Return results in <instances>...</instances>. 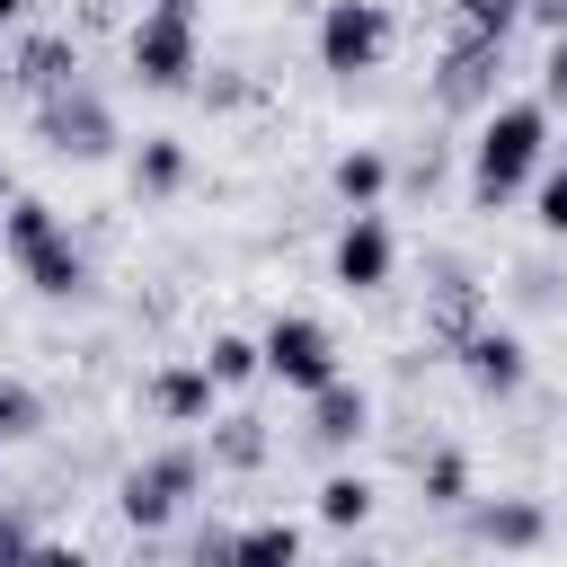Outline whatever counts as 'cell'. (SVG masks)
<instances>
[{"mask_svg":"<svg viewBox=\"0 0 567 567\" xmlns=\"http://www.w3.org/2000/svg\"><path fill=\"white\" fill-rule=\"evenodd\" d=\"M540 159H549V106H540V97H505V106L478 115L470 195H478V204H505V195L540 186Z\"/></svg>","mask_w":567,"mask_h":567,"instance_id":"1","label":"cell"},{"mask_svg":"<svg viewBox=\"0 0 567 567\" xmlns=\"http://www.w3.org/2000/svg\"><path fill=\"white\" fill-rule=\"evenodd\" d=\"M0 239H9L18 275H27L44 301H80V292H89V257H80V239L62 230V213H53L44 195H18V204L0 213Z\"/></svg>","mask_w":567,"mask_h":567,"instance_id":"2","label":"cell"},{"mask_svg":"<svg viewBox=\"0 0 567 567\" xmlns=\"http://www.w3.org/2000/svg\"><path fill=\"white\" fill-rule=\"evenodd\" d=\"M195 487H204V452H195V443H168V452L133 461V470L115 478V514H124L133 532H168Z\"/></svg>","mask_w":567,"mask_h":567,"instance_id":"3","label":"cell"},{"mask_svg":"<svg viewBox=\"0 0 567 567\" xmlns=\"http://www.w3.org/2000/svg\"><path fill=\"white\" fill-rule=\"evenodd\" d=\"M133 80L142 89H186L204 71V35H195V0H151L133 18Z\"/></svg>","mask_w":567,"mask_h":567,"instance_id":"4","label":"cell"},{"mask_svg":"<svg viewBox=\"0 0 567 567\" xmlns=\"http://www.w3.org/2000/svg\"><path fill=\"white\" fill-rule=\"evenodd\" d=\"M381 53H390V9L381 0H319V71L363 80V71H381Z\"/></svg>","mask_w":567,"mask_h":567,"instance_id":"5","label":"cell"},{"mask_svg":"<svg viewBox=\"0 0 567 567\" xmlns=\"http://www.w3.org/2000/svg\"><path fill=\"white\" fill-rule=\"evenodd\" d=\"M257 346H266V372H275L284 390H301V399H319V390L346 372V363H337V337H328L319 319H301V310H284Z\"/></svg>","mask_w":567,"mask_h":567,"instance_id":"6","label":"cell"},{"mask_svg":"<svg viewBox=\"0 0 567 567\" xmlns=\"http://www.w3.org/2000/svg\"><path fill=\"white\" fill-rule=\"evenodd\" d=\"M35 124H44V142H53L62 159H106V151H115V115H106V97H97L89 80L35 97Z\"/></svg>","mask_w":567,"mask_h":567,"instance_id":"7","label":"cell"},{"mask_svg":"<svg viewBox=\"0 0 567 567\" xmlns=\"http://www.w3.org/2000/svg\"><path fill=\"white\" fill-rule=\"evenodd\" d=\"M390 266H399V230H390L381 213H346V230H337V248H328V275H337L346 292H381Z\"/></svg>","mask_w":567,"mask_h":567,"instance_id":"8","label":"cell"},{"mask_svg":"<svg viewBox=\"0 0 567 567\" xmlns=\"http://www.w3.org/2000/svg\"><path fill=\"white\" fill-rule=\"evenodd\" d=\"M452 354H461L470 390H487V399H514V390L532 381V346H523L514 328H496V319H478V328H470Z\"/></svg>","mask_w":567,"mask_h":567,"instance_id":"9","label":"cell"},{"mask_svg":"<svg viewBox=\"0 0 567 567\" xmlns=\"http://www.w3.org/2000/svg\"><path fill=\"white\" fill-rule=\"evenodd\" d=\"M461 514H470V540H487V549H540L549 540V514L532 496H470Z\"/></svg>","mask_w":567,"mask_h":567,"instance_id":"10","label":"cell"},{"mask_svg":"<svg viewBox=\"0 0 567 567\" xmlns=\"http://www.w3.org/2000/svg\"><path fill=\"white\" fill-rule=\"evenodd\" d=\"M496 71H505V44H452L434 89H443V106H461V115L478 106V115H487V106H496Z\"/></svg>","mask_w":567,"mask_h":567,"instance_id":"11","label":"cell"},{"mask_svg":"<svg viewBox=\"0 0 567 567\" xmlns=\"http://www.w3.org/2000/svg\"><path fill=\"white\" fill-rule=\"evenodd\" d=\"M372 434V399H363V381H328L319 399H310V443H328V452H346V443H363Z\"/></svg>","mask_w":567,"mask_h":567,"instance_id":"12","label":"cell"},{"mask_svg":"<svg viewBox=\"0 0 567 567\" xmlns=\"http://www.w3.org/2000/svg\"><path fill=\"white\" fill-rule=\"evenodd\" d=\"M9 80H18L27 97H53V89H71V80H80V53H71V35H27V44L9 53Z\"/></svg>","mask_w":567,"mask_h":567,"instance_id":"13","label":"cell"},{"mask_svg":"<svg viewBox=\"0 0 567 567\" xmlns=\"http://www.w3.org/2000/svg\"><path fill=\"white\" fill-rule=\"evenodd\" d=\"M213 372L204 363H168V372H151V408L168 416V425H213Z\"/></svg>","mask_w":567,"mask_h":567,"instance_id":"14","label":"cell"},{"mask_svg":"<svg viewBox=\"0 0 567 567\" xmlns=\"http://www.w3.org/2000/svg\"><path fill=\"white\" fill-rule=\"evenodd\" d=\"M328 186H337V195H346L354 213H372V204H381V186H390V159L354 142V151H337V168H328Z\"/></svg>","mask_w":567,"mask_h":567,"instance_id":"15","label":"cell"},{"mask_svg":"<svg viewBox=\"0 0 567 567\" xmlns=\"http://www.w3.org/2000/svg\"><path fill=\"white\" fill-rule=\"evenodd\" d=\"M523 27V0H452V44H505Z\"/></svg>","mask_w":567,"mask_h":567,"instance_id":"16","label":"cell"},{"mask_svg":"<svg viewBox=\"0 0 567 567\" xmlns=\"http://www.w3.org/2000/svg\"><path fill=\"white\" fill-rule=\"evenodd\" d=\"M186 186V142L177 133H151L142 159H133V195H177Z\"/></svg>","mask_w":567,"mask_h":567,"instance_id":"17","label":"cell"},{"mask_svg":"<svg viewBox=\"0 0 567 567\" xmlns=\"http://www.w3.org/2000/svg\"><path fill=\"white\" fill-rule=\"evenodd\" d=\"M363 514H372V478H363V470H328V478H319V523H328V532H354Z\"/></svg>","mask_w":567,"mask_h":567,"instance_id":"18","label":"cell"},{"mask_svg":"<svg viewBox=\"0 0 567 567\" xmlns=\"http://www.w3.org/2000/svg\"><path fill=\"white\" fill-rule=\"evenodd\" d=\"M204 372H213L221 390H239V381H257V372H266V346H257V337H239V328H221V337L204 346Z\"/></svg>","mask_w":567,"mask_h":567,"instance_id":"19","label":"cell"},{"mask_svg":"<svg viewBox=\"0 0 567 567\" xmlns=\"http://www.w3.org/2000/svg\"><path fill=\"white\" fill-rule=\"evenodd\" d=\"M239 567H301V523H248L239 532Z\"/></svg>","mask_w":567,"mask_h":567,"instance_id":"20","label":"cell"},{"mask_svg":"<svg viewBox=\"0 0 567 567\" xmlns=\"http://www.w3.org/2000/svg\"><path fill=\"white\" fill-rule=\"evenodd\" d=\"M470 328H478V284L452 266V275H443V292H434V337H443V346H461Z\"/></svg>","mask_w":567,"mask_h":567,"instance_id":"21","label":"cell"},{"mask_svg":"<svg viewBox=\"0 0 567 567\" xmlns=\"http://www.w3.org/2000/svg\"><path fill=\"white\" fill-rule=\"evenodd\" d=\"M213 461H221V470H257V461H266V425H257V416H221V425H213Z\"/></svg>","mask_w":567,"mask_h":567,"instance_id":"22","label":"cell"},{"mask_svg":"<svg viewBox=\"0 0 567 567\" xmlns=\"http://www.w3.org/2000/svg\"><path fill=\"white\" fill-rule=\"evenodd\" d=\"M416 478H425V505H470V461H461L452 443H443V452H425V470H416Z\"/></svg>","mask_w":567,"mask_h":567,"instance_id":"23","label":"cell"},{"mask_svg":"<svg viewBox=\"0 0 567 567\" xmlns=\"http://www.w3.org/2000/svg\"><path fill=\"white\" fill-rule=\"evenodd\" d=\"M44 425V399L27 390V381H0V443H18V434H35Z\"/></svg>","mask_w":567,"mask_h":567,"instance_id":"24","label":"cell"},{"mask_svg":"<svg viewBox=\"0 0 567 567\" xmlns=\"http://www.w3.org/2000/svg\"><path fill=\"white\" fill-rule=\"evenodd\" d=\"M186 567H239V532L230 523H204L195 549H186Z\"/></svg>","mask_w":567,"mask_h":567,"instance_id":"25","label":"cell"},{"mask_svg":"<svg viewBox=\"0 0 567 567\" xmlns=\"http://www.w3.org/2000/svg\"><path fill=\"white\" fill-rule=\"evenodd\" d=\"M532 213H540V230H558V239H567V168H549V177L532 186Z\"/></svg>","mask_w":567,"mask_h":567,"instance_id":"26","label":"cell"},{"mask_svg":"<svg viewBox=\"0 0 567 567\" xmlns=\"http://www.w3.org/2000/svg\"><path fill=\"white\" fill-rule=\"evenodd\" d=\"M27 558H35V532L18 505H0V567H27Z\"/></svg>","mask_w":567,"mask_h":567,"instance_id":"27","label":"cell"},{"mask_svg":"<svg viewBox=\"0 0 567 567\" xmlns=\"http://www.w3.org/2000/svg\"><path fill=\"white\" fill-rule=\"evenodd\" d=\"M540 106H567V35H549L540 53Z\"/></svg>","mask_w":567,"mask_h":567,"instance_id":"28","label":"cell"},{"mask_svg":"<svg viewBox=\"0 0 567 567\" xmlns=\"http://www.w3.org/2000/svg\"><path fill=\"white\" fill-rule=\"evenodd\" d=\"M27 567H97V558H89L80 540H35V558H27Z\"/></svg>","mask_w":567,"mask_h":567,"instance_id":"29","label":"cell"},{"mask_svg":"<svg viewBox=\"0 0 567 567\" xmlns=\"http://www.w3.org/2000/svg\"><path fill=\"white\" fill-rule=\"evenodd\" d=\"M9 204H18V177H9V159H0V213H9Z\"/></svg>","mask_w":567,"mask_h":567,"instance_id":"30","label":"cell"},{"mask_svg":"<svg viewBox=\"0 0 567 567\" xmlns=\"http://www.w3.org/2000/svg\"><path fill=\"white\" fill-rule=\"evenodd\" d=\"M18 18H27V0H0V27H18Z\"/></svg>","mask_w":567,"mask_h":567,"instance_id":"31","label":"cell"},{"mask_svg":"<svg viewBox=\"0 0 567 567\" xmlns=\"http://www.w3.org/2000/svg\"><path fill=\"white\" fill-rule=\"evenodd\" d=\"M549 168H567V142H549Z\"/></svg>","mask_w":567,"mask_h":567,"instance_id":"32","label":"cell"},{"mask_svg":"<svg viewBox=\"0 0 567 567\" xmlns=\"http://www.w3.org/2000/svg\"><path fill=\"white\" fill-rule=\"evenodd\" d=\"M142 9H151V0H142Z\"/></svg>","mask_w":567,"mask_h":567,"instance_id":"33","label":"cell"}]
</instances>
